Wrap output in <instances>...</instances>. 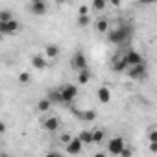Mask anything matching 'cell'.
<instances>
[{
  "label": "cell",
  "mask_w": 157,
  "mask_h": 157,
  "mask_svg": "<svg viewBox=\"0 0 157 157\" xmlns=\"http://www.w3.org/2000/svg\"><path fill=\"white\" fill-rule=\"evenodd\" d=\"M30 13H32V15H44V13H46V4H44V0L32 2V4H30Z\"/></svg>",
  "instance_id": "obj_10"
},
{
  "label": "cell",
  "mask_w": 157,
  "mask_h": 157,
  "mask_svg": "<svg viewBox=\"0 0 157 157\" xmlns=\"http://www.w3.org/2000/svg\"><path fill=\"white\" fill-rule=\"evenodd\" d=\"M32 2H39V0H32Z\"/></svg>",
  "instance_id": "obj_35"
},
{
  "label": "cell",
  "mask_w": 157,
  "mask_h": 157,
  "mask_svg": "<svg viewBox=\"0 0 157 157\" xmlns=\"http://www.w3.org/2000/svg\"><path fill=\"white\" fill-rule=\"evenodd\" d=\"M50 107H52V102H50L48 98H43V100H39V104H37V111H39V113H46Z\"/></svg>",
  "instance_id": "obj_19"
},
{
  "label": "cell",
  "mask_w": 157,
  "mask_h": 157,
  "mask_svg": "<svg viewBox=\"0 0 157 157\" xmlns=\"http://www.w3.org/2000/svg\"><path fill=\"white\" fill-rule=\"evenodd\" d=\"M109 2H111V4H113L115 8H118V6H120V2H122V0H109Z\"/></svg>",
  "instance_id": "obj_32"
},
{
  "label": "cell",
  "mask_w": 157,
  "mask_h": 157,
  "mask_svg": "<svg viewBox=\"0 0 157 157\" xmlns=\"http://www.w3.org/2000/svg\"><path fill=\"white\" fill-rule=\"evenodd\" d=\"M13 19V13L10 11V10H0V21H11Z\"/></svg>",
  "instance_id": "obj_24"
},
{
  "label": "cell",
  "mask_w": 157,
  "mask_h": 157,
  "mask_svg": "<svg viewBox=\"0 0 157 157\" xmlns=\"http://www.w3.org/2000/svg\"><path fill=\"white\" fill-rule=\"evenodd\" d=\"M44 56L50 57V59H56V57L59 56V46H57V44H46V48H44Z\"/></svg>",
  "instance_id": "obj_14"
},
{
  "label": "cell",
  "mask_w": 157,
  "mask_h": 157,
  "mask_svg": "<svg viewBox=\"0 0 157 157\" xmlns=\"http://www.w3.org/2000/svg\"><path fill=\"white\" fill-rule=\"evenodd\" d=\"M78 28H87L91 24V17L89 15H78V21H76Z\"/></svg>",
  "instance_id": "obj_20"
},
{
  "label": "cell",
  "mask_w": 157,
  "mask_h": 157,
  "mask_svg": "<svg viewBox=\"0 0 157 157\" xmlns=\"http://www.w3.org/2000/svg\"><path fill=\"white\" fill-rule=\"evenodd\" d=\"M70 139H72V135H70V133H63V135H61V137H59V140H61V142H63V144H67V142H68V140H70Z\"/></svg>",
  "instance_id": "obj_28"
},
{
  "label": "cell",
  "mask_w": 157,
  "mask_h": 157,
  "mask_svg": "<svg viewBox=\"0 0 157 157\" xmlns=\"http://www.w3.org/2000/svg\"><path fill=\"white\" fill-rule=\"evenodd\" d=\"M21 30V24L15 21V19H11V21H0V35H13V33H17Z\"/></svg>",
  "instance_id": "obj_4"
},
{
  "label": "cell",
  "mask_w": 157,
  "mask_h": 157,
  "mask_svg": "<svg viewBox=\"0 0 157 157\" xmlns=\"http://www.w3.org/2000/svg\"><path fill=\"white\" fill-rule=\"evenodd\" d=\"M54 2H56L57 6H61V4H65V2H67V0H54Z\"/></svg>",
  "instance_id": "obj_34"
},
{
  "label": "cell",
  "mask_w": 157,
  "mask_h": 157,
  "mask_svg": "<svg viewBox=\"0 0 157 157\" xmlns=\"http://www.w3.org/2000/svg\"><path fill=\"white\" fill-rule=\"evenodd\" d=\"M105 4H107V0H93V10L104 11L105 10Z\"/></svg>",
  "instance_id": "obj_22"
},
{
  "label": "cell",
  "mask_w": 157,
  "mask_h": 157,
  "mask_svg": "<svg viewBox=\"0 0 157 157\" xmlns=\"http://www.w3.org/2000/svg\"><path fill=\"white\" fill-rule=\"evenodd\" d=\"M78 139H80L83 144H93V142H91V131H82Z\"/></svg>",
  "instance_id": "obj_23"
},
{
  "label": "cell",
  "mask_w": 157,
  "mask_h": 157,
  "mask_svg": "<svg viewBox=\"0 0 157 157\" xmlns=\"http://www.w3.org/2000/svg\"><path fill=\"white\" fill-rule=\"evenodd\" d=\"M82 150H83V142L80 140V139H70L68 142H67V153H70V155H78V153H82Z\"/></svg>",
  "instance_id": "obj_7"
},
{
  "label": "cell",
  "mask_w": 157,
  "mask_h": 157,
  "mask_svg": "<svg viewBox=\"0 0 157 157\" xmlns=\"http://www.w3.org/2000/svg\"><path fill=\"white\" fill-rule=\"evenodd\" d=\"M118 155H122V157H131V155H133V150H131V148H126V146H124V148L120 150V153H118Z\"/></svg>",
  "instance_id": "obj_26"
},
{
  "label": "cell",
  "mask_w": 157,
  "mask_h": 157,
  "mask_svg": "<svg viewBox=\"0 0 157 157\" xmlns=\"http://www.w3.org/2000/svg\"><path fill=\"white\" fill-rule=\"evenodd\" d=\"M150 150L155 153V151H157V142H150Z\"/></svg>",
  "instance_id": "obj_30"
},
{
  "label": "cell",
  "mask_w": 157,
  "mask_h": 157,
  "mask_svg": "<svg viewBox=\"0 0 157 157\" xmlns=\"http://www.w3.org/2000/svg\"><path fill=\"white\" fill-rule=\"evenodd\" d=\"M128 70V76L131 78V80H137V82H142L146 80V76H148V68H146V63H137V65H131L126 68Z\"/></svg>",
  "instance_id": "obj_2"
},
{
  "label": "cell",
  "mask_w": 157,
  "mask_h": 157,
  "mask_svg": "<svg viewBox=\"0 0 157 157\" xmlns=\"http://www.w3.org/2000/svg\"><path fill=\"white\" fill-rule=\"evenodd\" d=\"M19 83L21 85H28L30 83V74L28 72H21L19 74Z\"/></svg>",
  "instance_id": "obj_25"
},
{
  "label": "cell",
  "mask_w": 157,
  "mask_h": 157,
  "mask_svg": "<svg viewBox=\"0 0 157 157\" xmlns=\"http://www.w3.org/2000/svg\"><path fill=\"white\" fill-rule=\"evenodd\" d=\"M70 65H72V68H76V70H85V68H89L87 57H85V54H83L82 50H76V52H74Z\"/></svg>",
  "instance_id": "obj_3"
},
{
  "label": "cell",
  "mask_w": 157,
  "mask_h": 157,
  "mask_svg": "<svg viewBox=\"0 0 157 157\" xmlns=\"http://www.w3.org/2000/svg\"><path fill=\"white\" fill-rule=\"evenodd\" d=\"M32 67L37 68V70H44L46 68V59L41 54H35V56H32Z\"/></svg>",
  "instance_id": "obj_12"
},
{
  "label": "cell",
  "mask_w": 157,
  "mask_h": 157,
  "mask_svg": "<svg viewBox=\"0 0 157 157\" xmlns=\"http://www.w3.org/2000/svg\"><path fill=\"white\" fill-rule=\"evenodd\" d=\"M122 56H124V59H126V65H128V67H131V65H137V63H142V61H144V59H142V56H140L139 52H135V50H128V52H124Z\"/></svg>",
  "instance_id": "obj_8"
},
{
  "label": "cell",
  "mask_w": 157,
  "mask_h": 157,
  "mask_svg": "<svg viewBox=\"0 0 157 157\" xmlns=\"http://www.w3.org/2000/svg\"><path fill=\"white\" fill-rule=\"evenodd\" d=\"M96 32H100V33L109 32V21L107 19H98L96 21Z\"/></svg>",
  "instance_id": "obj_17"
},
{
  "label": "cell",
  "mask_w": 157,
  "mask_h": 157,
  "mask_svg": "<svg viewBox=\"0 0 157 157\" xmlns=\"http://www.w3.org/2000/svg\"><path fill=\"white\" fill-rule=\"evenodd\" d=\"M59 91H61L63 104H70V102L78 96V87H76V85H63Z\"/></svg>",
  "instance_id": "obj_5"
},
{
  "label": "cell",
  "mask_w": 157,
  "mask_h": 157,
  "mask_svg": "<svg viewBox=\"0 0 157 157\" xmlns=\"http://www.w3.org/2000/svg\"><path fill=\"white\" fill-rule=\"evenodd\" d=\"M89 80H91L89 68H85V70H78V83H80V85H87Z\"/></svg>",
  "instance_id": "obj_15"
},
{
  "label": "cell",
  "mask_w": 157,
  "mask_h": 157,
  "mask_svg": "<svg viewBox=\"0 0 157 157\" xmlns=\"http://www.w3.org/2000/svg\"><path fill=\"white\" fill-rule=\"evenodd\" d=\"M46 98H48L52 104H63V98H61V91H59V89H56V91H50Z\"/></svg>",
  "instance_id": "obj_16"
},
{
  "label": "cell",
  "mask_w": 157,
  "mask_h": 157,
  "mask_svg": "<svg viewBox=\"0 0 157 157\" xmlns=\"http://www.w3.org/2000/svg\"><path fill=\"white\" fill-rule=\"evenodd\" d=\"M104 140V129H94L91 131V142L93 144H100Z\"/></svg>",
  "instance_id": "obj_18"
},
{
  "label": "cell",
  "mask_w": 157,
  "mask_h": 157,
  "mask_svg": "<svg viewBox=\"0 0 157 157\" xmlns=\"http://www.w3.org/2000/svg\"><path fill=\"white\" fill-rule=\"evenodd\" d=\"M139 2H140V4H155L157 0H139Z\"/></svg>",
  "instance_id": "obj_31"
},
{
  "label": "cell",
  "mask_w": 157,
  "mask_h": 157,
  "mask_svg": "<svg viewBox=\"0 0 157 157\" xmlns=\"http://www.w3.org/2000/svg\"><path fill=\"white\" fill-rule=\"evenodd\" d=\"M96 96H98V100H100L102 104H107V102L111 100V91H109V87H100V89L96 91Z\"/></svg>",
  "instance_id": "obj_13"
},
{
  "label": "cell",
  "mask_w": 157,
  "mask_h": 157,
  "mask_svg": "<svg viewBox=\"0 0 157 157\" xmlns=\"http://www.w3.org/2000/svg\"><path fill=\"white\" fill-rule=\"evenodd\" d=\"M78 13H80V15H89V8L87 6H80V8H78Z\"/></svg>",
  "instance_id": "obj_29"
},
{
  "label": "cell",
  "mask_w": 157,
  "mask_h": 157,
  "mask_svg": "<svg viewBox=\"0 0 157 157\" xmlns=\"http://www.w3.org/2000/svg\"><path fill=\"white\" fill-rule=\"evenodd\" d=\"M43 128H44L46 131H57V129H59V118L48 117V118L43 122Z\"/></svg>",
  "instance_id": "obj_11"
},
{
  "label": "cell",
  "mask_w": 157,
  "mask_h": 157,
  "mask_svg": "<svg viewBox=\"0 0 157 157\" xmlns=\"http://www.w3.org/2000/svg\"><path fill=\"white\" fill-rule=\"evenodd\" d=\"M131 35H133V26L129 22H124V24H120L118 28H113L107 33V41L115 43V44H124V43H129Z\"/></svg>",
  "instance_id": "obj_1"
},
{
  "label": "cell",
  "mask_w": 157,
  "mask_h": 157,
  "mask_svg": "<svg viewBox=\"0 0 157 157\" xmlns=\"http://www.w3.org/2000/svg\"><path fill=\"white\" fill-rule=\"evenodd\" d=\"M148 139H150V142H157V131H155V129H150Z\"/></svg>",
  "instance_id": "obj_27"
},
{
  "label": "cell",
  "mask_w": 157,
  "mask_h": 157,
  "mask_svg": "<svg viewBox=\"0 0 157 157\" xmlns=\"http://www.w3.org/2000/svg\"><path fill=\"white\" fill-rule=\"evenodd\" d=\"M82 120H83V122H93V120H96V111H94V109L83 111V113H82Z\"/></svg>",
  "instance_id": "obj_21"
},
{
  "label": "cell",
  "mask_w": 157,
  "mask_h": 157,
  "mask_svg": "<svg viewBox=\"0 0 157 157\" xmlns=\"http://www.w3.org/2000/svg\"><path fill=\"white\" fill-rule=\"evenodd\" d=\"M111 67H113V70H115V72H124V70L128 68L124 56H122V54H117V56L113 57V61H111Z\"/></svg>",
  "instance_id": "obj_9"
},
{
  "label": "cell",
  "mask_w": 157,
  "mask_h": 157,
  "mask_svg": "<svg viewBox=\"0 0 157 157\" xmlns=\"http://www.w3.org/2000/svg\"><path fill=\"white\" fill-rule=\"evenodd\" d=\"M4 131H6V124H4V122H0V135H2Z\"/></svg>",
  "instance_id": "obj_33"
},
{
  "label": "cell",
  "mask_w": 157,
  "mask_h": 157,
  "mask_svg": "<svg viewBox=\"0 0 157 157\" xmlns=\"http://www.w3.org/2000/svg\"><path fill=\"white\" fill-rule=\"evenodd\" d=\"M124 146H126V142H124L122 137H113V139L109 140V144H107V151H109L111 155H118Z\"/></svg>",
  "instance_id": "obj_6"
}]
</instances>
